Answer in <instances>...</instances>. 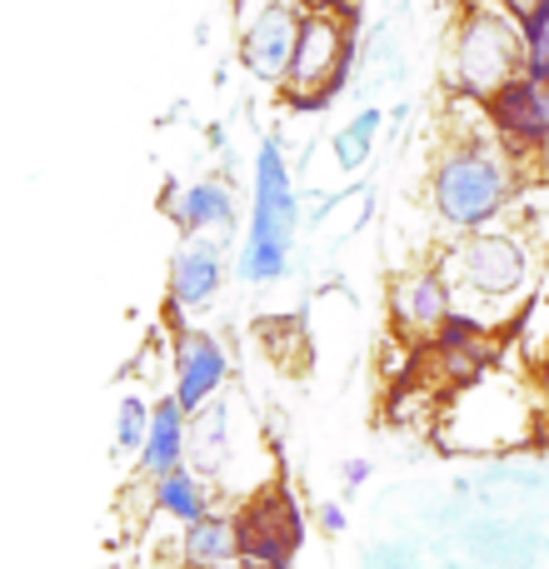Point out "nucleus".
I'll use <instances>...</instances> for the list:
<instances>
[{"mask_svg":"<svg viewBox=\"0 0 549 569\" xmlns=\"http://www.w3.org/2000/svg\"><path fill=\"white\" fill-rule=\"evenodd\" d=\"M515 200V160L510 146H495L485 136L450 140L430 170V210L455 236L495 230V220Z\"/></svg>","mask_w":549,"mask_h":569,"instance_id":"f257e3e1","label":"nucleus"},{"mask_svg":"<svg viewBox=\"0 0 549 569\" xmlns=\"http://www.w3.org/2000/svg\"><path fill=\"white\" fill-rule=\"evenodd\" d=\"M295 230H300V196L290 180L280 140H260L256 150V196H250V236L240 246V280L274 284L290 270Z\"/></svg>","mask_w":549,"mask_h":569,"instance_id":"f03ea898","label":"nucleus"},{"mask_svg":"<svg viewBox=\"0 0 549 569\" xmlns=\"http://www.w3.org/2000/svg\"><path fill=\"white\" fill-rule=\"evenodd\" d=\"M525 76V46H520V16L490 6V0H470L450 40V86L465 100L490 106L510 80Z\"/></svg>","mask_w":549,"mask_h":569,"instance_id":"7ed1b4c3","label":"nucleus"},{"mask_svg":"<svg viewBox=\"0 0 549 569\" xmlns=\"http://www.w3.org/2000/svg\"><path fill=\"white\" fill-rule=\"evenodd\" d=\"M455 280V295H480V300H515L530 284V246L515 230H480L460 236L450 256L440 260Z\"/></svg>","mask_w":549,"mask_h":569,"instance_id":"20e7f679","label":"nucleus"},{"mask_svg":"<svg viewBox=\"0 0 549 569\" xmlns=\"http://www.w3.org/2000/svg\"><path fill=\"white\" fill-rule=\"evenodd\" d=\"M236 540H240V565L246 569H295V555L305 545V515L295 505L290 485L274 480L240 505Z\"/></svg>","mask_w":549,"mask_h":569,"instance_id":"39448f33","label":"nucleus"},{"mask_svg":"<svg viewBox=\"0 0 549 569\" xmlns=\"http://www.w3.org/2000/svg\"><path fill=\"white\" fill-rule=\"evenodd\" d=\"M345 70H350V20L330 0H320L305 10L300 46H295L290 76L280 90H330L335 96L345 86Z\"/></svg>","mask_w":549,"mask_h":569,"instance_id":"423d86ee","label":"nucleus"},{"mask_svg":"<svg viewBox=\"0 0 549 569\" xmlns=\"http://www.w3.org/2000/svg\"><path fill=\"white\" fill-rule=\"evenodd\" d=\"M305 10H310V0H260V6L240 20V66L256 80L285 86L295 46H300Z\"/></svg>","mask_w":549,"mask_h":569,"instance_id":"0eeeda50","label":"nucleus"},{"mask_svg":"<svg viewBox=\"0 0 549 569\" xmlns=\"http://www.w3.org/2000/svg\"><path fill=\"white\" fill-rule=\"evenodd\" d=\"M230 380V355L210 330L180 325L176 330V400L186 415H200L206 405H216V395Z\"/></svg>","mask_w":549,"mask_h":569,"instance_id":"6e6552de","label":"nucleus"},{"mask_svg":"<svg viewBox=\"0 0 549 569\" xmlns=\"http://www.w3.org/2000/svg\"><path fill=\"white\" fill-rule=\"evenodd\" d=\"M390 310L395 325L415 340H435L440 325L450 320L460 305H455V280L445 276V266H420V270H405L390 290Z\"/></svg>","mask_w":549,"mask_h":569,"instance_id":"1a4fd4ad","label":"nucleus"},{"mask_svg":"<svg viewBox=\"0 0 549 569\" xmlns=\"http://www.w3.org/2000/svg\"><path fill=\"white\" fill-rule=\"evenodd\" d=\"M485 116H490V126L500 130V140L510 150H540L549 146V86L545 80H510V86L500 90V96L485 106Z\"/></svg>","mask_w":549,"mask_h":569,"instance_id":"9d476101","label":"nucleus"},{"mask_svg":"<svg viewBox=\"0 0 549 569\" xmlns=\"http://www.w3.org/2000/svg\"><path fill=\"white\" fill-rule=\"evenodd\" d=\"M226 284V256L210 236H186L170 256V310H206Z\"/></svg>","mask_w":549,"mask_h":569,"instance_id":"9b49d317","label":"nucleus"},{"mask_svg":"<svg viewBox=\"0 0 549 569\" xmlns=\"http://www.w3.org/2000/svg\"><path fill=\"white\" fill-rule=\"evenodd\" d=\"M186 460H190V415L180 410L176 395H160L156 420H150V440H146V450H140L136 470H140V480L156 485V480H166V475L186 470Z\"/></svg>","mask_w":549,"mask_h":569,"instance_id":"f8f14e48","label":"nucleus"},{"mask_svg":"<svg viewBox=\"0 0 549 569\" xmlns=\"http://www.w3.org/2000/svg\"><path fill=\"white\" fill-rule=\"evenodd\" d=\"M166 210L186 236H210V230L236 226V196L226 190V180H190L186 190H170Z\"/></svg>","mask_w":549,"mask_h":569,"instance_id":"ddd939ff","label":"nucleus"},{"mask_svg":"<svg viewBox=\"0 0 549 569\" xmlns=\"http://www.w3.org/2000/svg\"><path fill=\"white\" fill-rule=\"evenodd\" d=\"M240 565L236 515H206L200 525L180 530V569H230Z\"/></svg>","mask_w":549,"mask_h":569,"instance_id":"4468645a","label":"nucleus"},{"mask_svg":"<svg viewBox=\"0 0 549 569\" xmlns=\"http://www.w3.org/2000/svg\"><path fill=\"white\" fill-rule=\"evenodd\" d=\"M150 505H156V515H166V520H176L186 530V525H200L206 515H216V490H210L206 475L186 465V470L150 485Z\"/></svg>","mask_w":549,"mask_h":569,"instance_id":"2eb2a0df","label":"nucleus"},{"mask_svg":"<svg viewBox=\"0 0 549 569\" xmlns=\"http://www.w3.org/2000/svg\"><path fill=\"white\" fill-rule=\"evenodd\" d=\"M226 430H230L226 405H206L200 415H190V460L200 465V475H206V480L220 470V465H226V450H230Z\"/></svg>","mask_w":549,"mask_h":569,"instance_id":"dca6fc26","label":"nucleus"},{"mask_svg":"<svg viewBox=\"0 0 549 569\" xmlns=\"http://www.w3.org/2000/svg\"><path fill=\"white\" fill-rule=\"evenodd\" d=\"M380 110H360V116L350 120V126L335 136V160H340V170H360L365 160H370V150H375V136H380Z\"/></svg>","mask_w":549,"mask_h":569,"instance_id":"f3484780","label":"nucleus"},{"mask_svg":"<svg viewBox=\"0 0 549 569\" xmlns=\"http://www.w3.org/2000/svg\"><path fill=\"white\" fill-rule=\"evenodd\" d=\"M520 46H525V76L549 86V0L520 16Z\"/></svg>","mask_w":549,"mask_h":569,"instance_id":"a211bd4d","label":"nucleus"},{"mask_svg":"<svg viewBox=\"0 0 549 569\" xmlns=\"http://www.w3.org/2000/svg\"><path fill=\"white\" fill-rule=\"evenodd\" d=\"M150 420H156V405H146L140 395H120V410H116V455H136L146 450L150 440Z\"/></svg>","mask_w":549,"mask_h":569,"instance_id":"6ab92c4d","label":"nucleus"},{"mask_svg":"<svg viewBox=\"0 0 549 569\" xmlns=\"http://www.w3.org/2000/svg\"><path fill=\"white\" fill-rule=\"evenodd\" d=\"M280 96L295 116H320V110L330 106V90H280Z\"/></svg>","mask_w":549,"mask_h":569,"instance_id":"aec40b11","label":"nucleus"},{"mask_svg":"<svg viewBox=\"0 0 549 569\" xmlns=\"http://www.w3.org/2000/svg\"><path fill=\"white\" fill-rule=\"evenodd\" d=\"M345 525H350V515H345V505L325 500V505H320V530H325V535H345Z\"/></svg>","mask_w":549,"mask_h":569,"instance_id":"412c9836","label":"nucleus"},{"mask_svg":"<svg viewBox=\"0 0 549 569\" xmlns=\"http://www.w3.org/2000/svg\"><path fill=\"white\" fill-rule=\"evenodd\" d=\"M365 480H370V465H365V460L345 465V485H350V490H355V485H365Z\"/></svg>","mask_w":549,"mask_h":569,"instance_id":"4be33fe9","label":"nucleus"},{"mask_svg":"<svg viewBox=\"0 0 549 569\" xmlns=\"http://www.w3.org/2000/svg\"><path fill=\"white\" fill-rule=\"evenodd\" d=\"M540 176H545V180H549V146H545V150H540Z\"/></svg>","mask_w":549,"mask_h":569,"instance_id":"5701e85b","label":"nucleus"},{"mask_svg":"<svg viewBox=\"0 0 549 569\" xmlns=\"http://www.w3.org/2000/svg\"><path fill=\"white\" fill-rule=\"evenodd\" d=\"M230 569H246V565H230Z\"/></svg>","mask_w":549,"mask_h":569,"instance_id":"b1692460","label":"nucleus"}]
</instances>
